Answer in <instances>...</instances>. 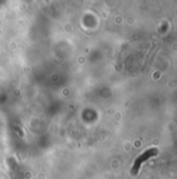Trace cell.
Returning a JSON list of instances; mask_svg holds the SVG:
<instances>
[]
</instances>
